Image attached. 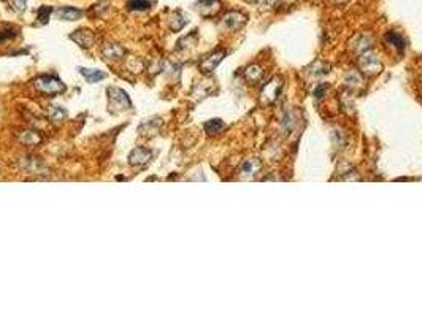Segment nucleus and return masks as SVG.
Segmentation results:
<instances>
[{"mask_svg": "<svg viewBox=\"0 0 422 317\" xmlns=\"http://www.w3.org/2000/svg\"><path fill=\"white\" fill-rule=\"evenodd\" d=\"M204 128L208 135H217L226 128V124L221 119H210L204 124Z\"/></svg>", "mask_w": 422, "mask_h": 317, "instance_id": "nucleus-19", "label": "nucleus"}, {"mask_svg": "<svg viewBox=\"0 0 422 317\" xmlns=\"http://www.w3.org/2000/svg\"><path fill=\"white\" fill-rule=\"evenodd\" d=\"M246 14L240 13V11H229L223 16V21H221V26L226 29V30H238L240 27H243L246 24Z\"/></svg>", "mask_w": 422, "mask_h": 317, "instance_id": "nucleus-5", "label": "nucleus"}, {"mask_svg": "<svg viewBox=\"0 0 422 317\" xmlns=\"http://www.w3.org/2000/svg\"><path fill=\"white\" fill-rule=\"evenodd\" d=\"M246 2H249V4H258V2H262V0H246Z\"/></svg>", "mask_w": 422, "mask_h": 317, "instance_id": "nucleus-29", "label": "nucleus"}, {"mask_svg": "<svg viewBox=\"0 0 422 317\" xmlns=\"http://www.w3.org/2000/svg\"><path fill=\"white\" fill-rule=\"evenodd\" d=\"M42 135L36 130H24V132L20 135V141L26 146H36L42 143Z\"/></svg>", "mask_w": 422, "mask_h": 317, "instance_id": "nucleus-16", "label": "nucleus"}, {"mask_svg": "<svg viewBox=\"0 0 422 317\" xmlns=\"http://www.w3.org/2000/svg\"><path fill=\"white\" fill-rule=\"evenodd\" d=\"M384 43H386L388 48H392L395 51H403L405 49V45H407L405 39H403V35L398 33V32H394V30H391V32H388L386 35H384Z\"/></svg>", "mask_w": 422, "mask_h": 317, "instance_id": "nucleus-11", "label": "nucleus"}, {"mask_svg": "<svg viewBox=\"0 0 422 317\" xmlns=\"http://www.w3.org/2000/svg\"><path fill=\"white\" fill-rule=\"evenodd\" d=\"M334 2H335L337 5H344V4L350 2V0H334Z\"/></svg>", "mask_w": 422, "mask_h": 317, "instance_id": "nucleus-28", "label": "nucleus"}, {"mask_svg": "<svg viewBox=\"0 0 422 317\" xmlns=\"http://www.w3.org/2000/svg\"><path fill=\"white\" fill-rule=\"evenodd\" d=\"M243 78L249 83V84H255L258 81H261L264 78V70L259 65H249L245 71H243Z\"/></svg>", "mask_w": 422, "mask_h": 317, "instance_id": "nucleus-15", "label": "nucleus"}, {"mask_svg": "<svg viewBox=\"0 0 422 317\" xmlns=\"http://www.w3.org/2000/svg\"><path fill=\"white\" fill-rule=\"evenodd\" d=\"M70 39L75 42L78 46H81V48H90L94 45V40H96V36H94V33L90 32V30H87V29H80V30H77L75 33H71L70 35Z\"/></svg>", "mask_w": 422, "mask_h": 317, "instance_id": "nucleus-10", "label": "nucleus"}, {"mask_svg": "<svg viewBox=\"0 0 422 317\" xmlns=\"http://www.w3.org/2000/svg\"><path fill=\"white\" fill-rule=\"evenodd\" d=\"M102 54H103V58L108 59V61H118V59H122V58H124L125 49H124L121 45L108 43V45H105V48L102 49Z\"/></svg>", "mask_w": 422, "mask_h": 317, "instance_id": "nucleus-12", "label": "nucleus"}, {"mask_svg": "<svg viewBox=\"0 0 422 317\" xmlns=\"http://www.w3.org/2000/svg\"><path fill=\"white\" fill-rule=\"evenodd\" d=\"M153 7V4L150 0H129L127 2V8L131 11H144V10H150Z\"/></svg>", "mask_w": 422, "mask_h": 317, "instance_id": "nucleus-22", "label": "nucleus"}, {"mask_svg": "<svg viewBox=\"0 0 422 317\" xmlns=\"http://www.w3.org/2000/svg\"><path fill=\"white\" fill-rule=\"evenodd\" d=\"M290 2H292V0H268V4L271 7H283V5L290 4Z\"/></svg>", "mask_w": 422, "mask_h": 317, "instance_id": "nucleus-27", "label": "nucleus"}, {"mask_svg": "<svg viewBox=\"0 0 422 317\" xmlns=\"http://www.w3.org/2000/svg\"><path fill=\"white\" fill-rule=\"evenodd\" d=\"M51 11L52 8L51 7H42L39 11H36V20H39V24H46L48 20H49V16H51Z\"/></svg>", "mask_w": 422, "mask_h": 317, "instance_id": "nucleus-24", "label": "nucleus"}, {"mask_svg": "<svg viewBox=\"0 0 422 317\" xmlns=\"http://www.w3.org/2000/svg\"><path fill=\"white\" fill-rule=\"evenodd\" d=\"M293 127H296V118H293L292 111H286L281 118V128L286 134H289V132H292Z\"/></svg>", "mask_w": 422, "mask_h": 317, "instance_id": "nucleus-23", "label": "nucleus"}, {"mask_svg": "<svg viewBox=\"0 0 422 317\" xmlns=\"http://www.w3.org/2000/svg\"><path fill=\"white\" fill-rule=\"evenodd\" d=\"M344 86L350 90H359L363 86V80L360 77V73H357V71L347 73L346 78H344Z\"/></svg>", "mask_w": 422, "mask_h": 317, "instance_id": "nucleus-18", "label": "nucleus"}, {"mask_svg": "<svg viewBox=\"0 0 422 317\" xmlns=\"http://www.w3.org/2000/svg\"><path fill=\"white\" fill-rule=\"evenodd\" d=\"M33 86L36 90L46 96H56L65 92V84L58 77H52V74H42V77L35 78Z\"/></svg>", "mask_w": 422, "mask_h": 317, "instance_id": "nucleus-2", "label": "nucleus"}, {"mask_svg": "<svg viewBox=\"0 0 422 317\" xmlns=\"http://www.w3.org/2000/svg\"><path fill=\"white\" fill-rule=\"evenodd\" d=\"M281 87H283V80L280 77H273L264 87H262V92H261V100L262 103H273L274 100L278 99L280 92H281Z\"/></svg>", "mask_w": 422, "mask_h": 317, "instance_id": "nucleus-4", "label": "nucleus"}, {"mask_svg": "<svg viewBox=\"0 0 422 317\" xmlns=\"http://www.w3.org/2000/svg\"><path fill=\"white\" fill-rule=\"evenodd\" d=\"M195 10L200 16L213 17L221 11V0H200L195 4Z\"/></svg>", "mask_w": 422, "mask_h": 317, "instance_id": "nucleus-8", "label": "nucleus"}, {"mask_svg": "<svg viewBox=\"0 0 422 317\" xmlns=\"http://www.w3.org/2000/svg\"><path fill=\"white\" fill-rule=\"evenodd\" d=\"M8 4H10L11 10L16 13H23L27 8V0H8Z\"/></svg>", "mask_w": 422, "mask_h": 317, "instance_id": "nucleus-25", "label": "nucleus"}, {"mask_svg": "<svg viewBox=\"0 0 422 317\" xmlns=\"http://www.w3.org/2000/svg\"><path fill=\"white\" fill-rule=\"evenodd\" d=\"M186 24H188L186 17L182 16L179 11H176V13H173V14H172V17H170V29H172L173 32L181 30V29L185 27Z\"/></svg>", "mask_w": 422, "mask_h": 317, "instance_id": "nucleus-21", "label": "nucleus"}, {"mask_svg": "<svg viewBox=\"0 0 422 317\" xmlns=\"http://www.w3.org/2000/svg\"><path fill=\"white\" fill-rule=\"evenodd\" d=\"M106 94H108V108H109L112 113L116 115V113H121V111L132 108L131 97L124 89L112 86V87L106 89Z\"/></svg>", "mask_w": 422, "mask_h": 317, "instance_id": "nucleus-1", "label": "nucleus"}, {"mask_svg": "<svg viewBox=\"0 0 422 317\" xmlns=\"http://www.w3.org/2000/svg\"><path fill=\"white\" fill-rule=\"evenodd\" d=\"M151 159H153V153L150 151V149L143 147V146L135 147L134 151L129 154V163L132 166H144Z\"/></svg>", "mask_w": 422, "mask_h": 317, "instance_id": "nucleus-9", "label": "nucleus"}, {"mask_svg": "<svg viewBox=\"0 0 422 317\" xmlns=\"http://www.w3.org/2000/svg\"><path fill=\"white\" fill-rule=\"evenodd\" d=\"M373 46V36L370 35H366V33H362L359 35L357 39L353 42V49L359 54H363L366 51H370Z\"/></svg>", "mask_w": 422, "mask_h": 317, "instance_id": "nucleus-14", "label": "nucleus"}, {"mask_svg": "<svg viewBox=\"0 0 422 317\" xmlns=\"http://www.w3.org/2000/svg\"><path fill=\"white\" fill-rule=\"evenodd\" d=\"M259 172H261V160L255 157L246 159L240 165V169H238V175H240L242 179H254Z\"/></svg>", "mask_w": 422, "mask_h": 317, "instance_id": "nucleus-6", "label": "nucleus"}, {"mask_svg": "<svg viewBox=\"0 0 422 317\" xmlns=\"http://www.w3.org/2000/svg\"><path fill=\"white\" fill-rule=\"evenodd\" d=\"M46 115L51 121H62L67 118V111L62 108V106H56V105H52V106H48V111H46Z\"/></svg>", "mask_w": 422, "mask_h": 317, "instance_id": "nucleus-20", "label": "nucleus"}, {"mask_svg": "<svg viewBox=\"0 0 422 317\" xmlns=\"http://www.w3.org/2000/svg\"><path fill=\"white\" fill-rule=\"evenodd\" d=\"M327 89H328V86H327L325 83H321V84L315 89V96H316L318 99H322V97L325 96Z\"/></svg>", "mask_w": 422, "mask_h": 317, "instance_id": "nucleus-26", "label": "nucleus"}, {"mask_svg": "<svg viewBox=\"0 0 422 317\" xmlns=\"http://www.w3.org/2000/svg\"><path fill=\"white\" fill-rule=\"evenodd\" d=\"M226 51L224 49H219V51H214V52H211L208 58H205L204 61L200 62V65H198V68H200V71L201 73H213L214 71V68L223 62V59L226 58Z\"/></svg>", "mask_w": 422, "mask_h": 317, "instance_id": "nucleus-7", "label": "nucleus"}, {"mask_svg": "<svg viewBox=\"0 0 422 317\" xmlns=\"http://www.w3.org/2000/svg\"><path fill=\"white\" fill-rule=\"evenodd\" d=\"M359 68L363 74H366V77H376V74H379L382 71V62L376 54H373L372 51H366V52L360 54Z\"/></svg>", "mask_w": 422, "mask_h": 317, "instance_id": "nucleus-3", "label": "nucleus"}, {"mask_svg": "<svg viewBox=\"0 0 422 317\" xmlns=\"http://www.w3.org/2000/svg\"><path fill=\"white\" fill-rule=\"evenodd\" d=\"M78 70H80V73L84 77V80H86L87 83H90V84L99 83L100 80H103V78L106 77V74H105L103 71H100V70H97V68H83V67H80Z\"/></svg>", "mask_w": 422, "mask_h": 317, "instance_id": "nucleus-17", "label": "nucleus"}, {"mask_svg": "<svg viewBox=\"0 0 422 317\" xmlns=\"http://www.w3.org/2000/svg\"><path fill=\"white\" fill-rule=\"evenodd\" d=\"M83 14L84 13L81 10L73 8V7H62V8L56 10V17L64 20V21H78V20H81Z\"/></svg>", "mask_w": 422, "mask_h": 317, "instance_id": "nucleus-13", "label": "nucleus"}]
</instances>
